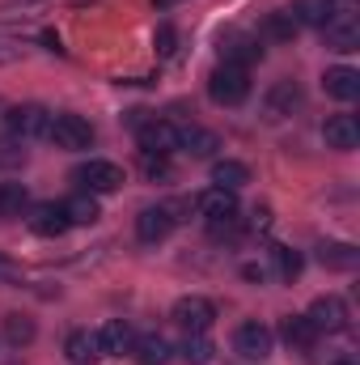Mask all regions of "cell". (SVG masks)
<instances>
[{
  "label": "cell",
  "mask_w": 360,
  "mask_h": 365,
  "mask_svg": "<svg viewBox=\"0 0 360 365\" xmlns=\"http://www.w3.org/2000/svg\"><path fill=\"white\" fill-rule=\"evenodd\" d=\"M208 98L216 106H242L250 98V68H238V64H216L212 77H208Z\"/></svg>",
  "instance_id": "1"
},
{
  "label": "cell",
  "mask_w": 360,
  "mask_h": 365,
  "mask_svg": "<svg viewBox=\"0 0 360 365\" xmlns=\"http://www.w3.org/2000/svg\"><path fill=\"white\" fill-rule=\"evenodd\" d=\"M47 140L55 149H68V153H81L93 145V123L81 115H51L47 119Z\"/></svg>",
  "instance_id": "2"
},
{
  "label": "cell",
  "mask_w": 360,
  "mask_h": 365,
  "mask_svg": "<svg viewBox=\"0 0 360 365\" xmlns=\"http://www.w3.org/2000/svg\"><path fill=\"white\" fill-rule=\"evenodd\" d=\"M199 212L208 217V225H212L216 234L233 230V225H238V191H221V187H208V191L199 195Z\"/></svg>",
  "instance_id": "3"
},
{
  "label": "cell",
  "mask_w": 360,
  "mask_h": 365,
  "mask_svg": "<svg viewBox=\"0 0 360 365\" xmlns=\"http://www.w3.org/2000/svg\"><path fill=\"white\" fill-rule=\"evenodd\" d=\"M47 119L51 110L38 106V102H21V106H9L4 110V128L21 140H34V136H47Z\"/></svg>",
  "instance_id": "4"
},
{
  "label": "cell",
  "mask_w": 360,
  "mask_h": 365,
  "mask_svg": "<svg viewBox=\"0 0 360 365\" xmlns=\"http://www.w3.org/2000/svg\"><path fill=\"white\" fill-rule=\"evenodd\" d=\"M170 319L179 323L186 336H208V327H212V319H216V306H212L208 297H179L174 310H170Z\"/></svg>",
  "instance_id": "5"
},
{
  "label": "cell",
  "mask_w": 360,
  "mask_h": 365,
  "mask_svg": "<svg viewBox=\"0 0 360 365\" xmlns=\"http://www.w3.org/2000/svg\"><path fill=\"white\" fill-rule=\"evenodd\" d=\"M77 182H81V191H90V195H115V191L123 187V170H119L115 162L90 158V162L77 170Z\"/></svg>",
  "instance_id": "6"
},
{
  "label": "cell",
  "mask_w": 360,
  "mask_h": 365,
  "mask_svg": "<svg viewBox=\"0 0 360 365\" xmlns=\"http://www.w3.org/2000/svg\"><path fill=\"white\" fill-rule=\"evenodd\" d=\"M233 349H238L246 361H263V357H271V349H275V336H271L268 323L250 319V323H242V327L233 331Z\"/></svg>",
  "instance_id": "7"
},
{
  "label": "cell",
  "mask_w": 360,
  "mask_h": 365,
  "mask_svg": "<svg viewBox=\"0 0 360 365\" xmlns=\"http://www.w3.org/2000/svg\"><path fill=\"white\" fill-rule=\"evenodd\" d=\"M136 132H140V145L144 153H174L179 149V128L166 123V119H136Z\"/></svg>",
  "instance_id": "8"
},
{
  "label": "cell",
  "mask_w": 360,
  "mask_h": 365,
  "mask_svg": "<svg viewBox=\"0 0 360 365\" xmlns=\"http://www.w3.org/2000/svg\"><path fill=\"white\" fill-rule=\"evenodd\" d=\"M174 234V212L166 208V204H153V208H140V217H136V238L140 242H166Z\"/></svg>",
  "instance_id": "9"
},
{
  "label": "cell",
  "mask_w": 360,
  "mask_h": 365,
  "mask_svg": "<svg viewBox=\"0 0 360 365\" xmlns=\"http://www.w3.org/2000/svg\"><path fill=\"white\" fill-rule=\"evenodd\" d=\"M322 140H327V149H335V153H352L360 145L356 115H331V119L322 123Z\"/></svg>",
  "instance_id": "10"
},
{
  "label": "cell",
  "mask_w": 360,
  "mask_h": 365,
  "mask_svg": "<svg viewBox=\"0 0 360 365\" xmlns=\"http://www.w3.org/2000/svg\"><path fill=\"white\" fill-rule=\"evenodd\" d=\"M305 319H309V327L322 336V331H344L348 327V306L339 302V297H318L309 310H305Z\"/></svg>",
  "instance_id": "11"
},
{
  "label": "cell",
  "mask_w": 360,
  "mask_h": 365,
  "mask_svg": "<svg viewBox=\"0 0 360 365\" xmlns=\"http://www.w3.org/2000/svg\"><path fill=\"white\" fill-rule=\"evenodd\" d=\"M26 225H30L38 238H60V234H68V230H73V225H68V217H64V204H38V208H30Z\"/></svg>",
  "instance_id": "12"
},
{
  "label": "cell",
  "mask_w": 360,
  "mask_h": 365,
  "mask_svg": "<svg viewBox=\"0 0 360 365\" xmlns=\"http://www.w3.org/2000/svg\"><path fill=\"white\" fill-rule=\"evenodd\" d=\"M292 21L297 26H309V30H327L331 21H335V13H339V4L335 0H292Z\"/></svg>",
  "instance_id": "13"
},
{
  "label": "cell",
  "mask_w": 360,
  "mask_h": 365,
  "mask_svg": "<svg viewBox=\"0 0 360 365\" xmlns=\"http://www.w3.org/2000/svg\"><path fill=\"white\" fill-rule=\"evenodd\" d=\"M93 340H97V353L102 357H115V353H127L132 349V327L123 323V319H110V323H102L97 331H93Z\"/></svg>",
  "instance_id": "14"
},
{
  "label": "cell",
  "mask_w": 360,
  "mask_h": 365,
  "mask_svg": "<svg viewBox=\"0 0 360 365\" xmlns=\"http://www.w3.org/2000/svg\"><path fill=\"white\" fill-rule=\"evenodd\" d=\"M327 47L331 51H344V56L360 47V21L352 13H335V21L327 26Z\"/></svg>",
  "instance_id": "15"
},
{
  "label": "cell",
  "mask_w": 360,
  "mask_h": 365,
  "mask_svg": "<svg viewBox=\"0 0 360 365\" xmlns=\"http://www.w3.org/2000/svg\"><path fill=\"white\" fill-rule=\"evenodd\" d=\"M322 86H327V93H331V98H339V102H356V98H360V73H356V68H348V64L327 68Z\"/></svg>",
  "instance_id": "16"
},
{
  "label": "cell",
  "mask_w": 360,
  "mask_h": 365,
  "mask_svg": "<svg viewBox=\"0 0 360 365\" xmlns=\"http://www.w3.org/2000/svg\"><path fill=\"white\" fill-rule=\"evenodd\" d=\"M179 149H182V153H191V158H216L221 140H216L208 128H195V123H186V128H179Z\"/></svg>",
  "instance_id": "17"
},
{
  "label": "cell",
  "mask_w": 360,
  "mask_h": 365,
  "mask_svg": "<svg viewBox=\"0 0 360 365\" xmlns=\"http://www.w3.org/2000/svg\"><path fill=\"white\" fill-rule=\"evenodd\" d=\"M255 60H263V38H229V43L221 47V64L250 68Z\"/></svg>",
  "instance_id": "18"
},
{
  "label": "cell",
  "mask_w": 360,
  "mask_h": 365,
  "mask_svg": "<svg viewBox=\"0 0 360 365\" xmlns=\"http://www.w3.org/2000/svg\"><path fill=\"white\" fill-rule=\"evenodd\" d=\"M246 182H250V166H242V162H233V158L212 162V187H221V191H242Z\"/></svg>",
  "instance_id": "19"
},
{
  "label": "cell",
  "mask_w": 360,
  "mask_h": 365,
  "mask_svg": "<svg viewBox=\"0 0 360 365\" xmlns=\"http://www.w3.org/2000/svg\"><path fill=\"white\" fill-rule=\"evenodd\" d=\"M132 353H136V365H170V361H174V349H170L162 336L132 340Z\"/></svg>",
  "instance_id": "20"
},
{
  "label": "cell",
  "mask_w": 360,
  "mask_h": 365,
  "mask_svg": "<svg viewBox=\"0 0 360 365\" xmlns=\"http://www.w3.org/2000/svg\"><path fill=\"white\" fill-rule=\"evenodd\" d=\"M318 264L322 268H339V272H352L360 264V251L348 247V242H322L318 247Z\"/></svg>",
  "instance_id": "21"
},
{
  "label": "cell",
  "mask_w": 360,
  "mask_h": 365,
  "mask_svg": "<svg viewBox=\"0 0 360 365\" xmlns=\"http://www.w3.org/2000/svg\"><path fill=\"white\" fill-rule=\"evenodd\" d=\"M280 340H284L288 349H301V353H305V349L318 340V331L309 327V319H305V314H292V319H284V323H280Z\"/></svg>",
  "instance_id": "22"
},
{
  "label": "cell",
  "mask_w": 360,
  "mask_h": 365,
  "mask_svg": "<svg viewBox=\"0 0 360 365\" xmlns=\"http://www.w3.org/2000/svg\"><path fill=\"white\" fill-rule=\"evenodd\" d=\"M64 357L73 365H93L102 353H97V340H93V331H73L68 340H64Z\"/></svg>",
  "instance_id": "23"
},
{
  "label": "cell",
  "mask_w": 360,
  "mask_h": 365,
  "mask_svg": "<svg viewBox=\"0 0 360 365\" xmlns=\"http://www.w3.org/2000/svg\"><path fill=\"white\" fill-rule=\"evenodd\" d=\"M64 217H68V225H93V221L102 217V208H97V195L81 191V195L64 200Z\"/></svg>",
  "instance_id": "24"
},
{
  "label": "cell",
  "mask_w": 360,
  "mask_h": 365,
  "mask_svg": "<svg viewBox=\"0 0 360 365\" xmlns=\"http://www.w3.org/2000/svg\"><path fill=\"white\" fill-rule=\"evenodd\" d=\"M38 336V327H34V319H26V314H4V340L13 344V349H21V344H30Z\"/></svg>",
  "instance_id": "25"
},
{
  "label": "cell",
  "mask_w": 360,
  "mask_h": 365,
  "mask_svg": "<svg viewBox=\"0 0 360 365\" xmlns=\"http://www.w3.org/2000/svg\"><path fill=\"white\" fill-rule=\"evenodd\" d=\"M271 264H275V272L284 276V280H297L301 268H305L301 251H292V247H271Z\"/></svg>",
  "instance_id": "26"
},
{
  "label": "cell",
  "mask_w": 360,
  "mask_h": 365,
  "mask_svg": "<svg viewBox=\"0 0 360 365\" xmlns=\"http://www.w3.org/2000/svg\"><path fill=\"white\" fill-rule=\"evenodd\" d=\"M297 102H301V90H297V81H280V86L268 93V115H284V110H292Z\"/></svg>",
  "instance_id": "27"
},
{
  "label": "cell",
  "mask_w": 360,
  "mask_h": 365,
  "mask_svg": "<svg viewBox=\"0 0 360 365\" xmlns=\"http://www.w3.org/2000/svg\"><path fill=\"white\" fill-rule=\"evenodd\" d=\"M26 200V182H0V217H21Z\"/></svg>",
  "instance_id": "28"
},
{
  "label": "cell",
  "mask_w": 360,
  "mask_h": 365,
  "mask_svg": "<svg viewBox=\"0 0 360 365\" xmlns=\"http://www.w3.org/2000/svg\"><path fill=\"white\" fill-rule=\"evenodd\" d=\"M174 353H179L186 365H208L212 361V344H208V336H186Z\"/></svg>",
  "instance_id": "29"
},
{
  "label": "cell",
  "mask_w": 360,
  "mask_h": 365,
  "mask_svg": "<svg viewBox=\"0 0 360 365\" xmlns=\"http://www.w3.org/2000/svg\"><path fill=\"white\" fill-rule=\"evenodd\" d=\"M297 30H301V26L292 21V13H288V9H284V13H271L268 21H263V38H280V43H284V38H292Z\"/></svg>",
  "instance_id": "30"
},
{
  "label": "cell",
  "mask_w": 360,
  "mask_h": 365,
  "mask_svg": "<svg viewBox=\"0 0 360 365\" xmlns=\"http://www.w3.org/2000/svg\"><path fill=\"white\" fill-rule=\"evenodd\" d=\"M26 51H30V43L21 34H0V64H17V60H26Z\"/></svg>",
  "instance_id": "31"
},
{
  "label": "cell",
  "mask_w": 360,
  "mask_h": 365,
  "mask_svg": "<svg viewBox=\"0 0 360 365\" xmlns=\"http://www.w3.org/2000/svg\"><path fill=\"white\" fill-rule=\"evenodd\" d=\"M157 51H162V56H174V30H170V26L157 30Z\"/></svg>",
  "instance_id": "32"
},
{
  "label": "cell",
  "mask_w": 360,
  "mask_h": 365,
  "mask_svg": "<svg viewBox=\"0 0 360 365\" xmlns=\"http://www.w3.org/2000/svg\"><path fill=\"white\" fill-rule=\"evenodd\" d=\"M0 276H9V280H13V276H17V268H13V264H9V259H4V255H0Z\"/></svg>",
  "instance_id": "33"
},
{
  "label": "cell",
  "mask_w": 360,
  "mask_h": 365,
  "mask_svg": "<svg viewBox=\"0 0 360 365\" xmlns=\"http://www.w3.org/2000/svg\"><path fill=\"white\" fill-rule=\"evenodd\" d=\"M331 365H356V361H348V357H344V361H331Z\"/></svg>",
  "instance_id": "34"
},
{
  "label": "cell",
  "mask_w": 360,
  "mask_h": 365,
  "mask_svg": "<svg viewBox=\"0 0 360 365\" xmlns=\"http://www.w3.org/2000/svg\"><path fill=\"white\" fill-rule=\"evenodd\" d=\"M153 4H174V0H153Z\"/></svg>",
  "instance_id": "35"
},
{
  "label": "cell",
  "mask_w": 360,
  "mask_h": 365,
  "mask_svg": "<svg viewBox=\"0 0 360 365\" xmlns=\"http://www.w3.org/2000/svg\"><path fill=\"white\" fill-rule=\"evenodd\" d=\"M335 4H339V0H335Z\"/></svg>",
  "instance_id": "36"
}]
</instances>
